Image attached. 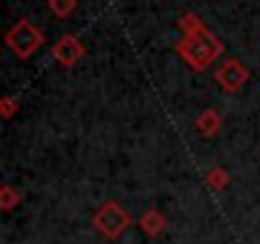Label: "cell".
Wrapping results in <instances>:
<instances>
[{
    "mask_svg": "<svg viewBox=\"0 0 260 244\" xmlns=\"http://www.w3.org/2000/svg\"><path fill=\"white\" fill-rule=\"evenodd\" d=\"M18 204H21V191H16L13 186H3V188H0V209L11 211Z\"/></svg>",
    "mask_w": 260,
    "mask_h": 244,
    "instance_id": "ba28073f",
    "label": "cell"
},
{
    "mask_svg": "<svg viewBox=\"0 0 260 244\" xmlns=\"http://www.w3.org/2000/svg\"><path fill=\"white\" fill-rule=\"evenodd\" d=\"M138 226L143 229V234H148V236H158V234H164V229H166V216H164L158 209H148V211L141 216Z\"/></svg>",
    "mask_w": 260,
    "mask_h": 244,
    "instance_id": "8992f818",
    "label": "cell"
},
{
    "mask_svg": "<svg viewBox=\"0 0 260 244\" xmlns=\"http://www.w3.org/2000/svg\"><path fill=\"white\" fill-rule=\"evenodd\" d=\"M179 28L184 31V38L176 44V54L194 71H204L224 51L222 41L204 26V21H199L197 13H184L179 18Z\"/></svg>",
    "mask_w": 260,
    "mask_h": 244,
    "instance_id": "6da1fadb",
    "label": "cell"
},
{
    "mask_svg": "<svg viewBox=\"0 0 260 244\" xmlns=\"http://www.w3.org/2000/svg\"><path fill=\"white\" fill-rule=\"evenodd\" d=\"M44 44V33L26 18H21L18 23H13L6 33V46L18 56V59H31Z\"/></svg>",
    "mask_w": 260,
    "mask_h": 244,
    "instance_id": "3957f363",
    "label": "cell"
},
{
    "mask_svg": "<svg viewBox=\"0 0 260 244\" xmlns=\"http://www.w3.org/2000/svg\"><path fill=\"white\" fill-rule=\"evenodd\" d=\"M219 128H222V117H219L217 109H204V112L199 114V119H197V130H199L202 135H207V138L217 135Z\"/></svg>",
    "mask_w": 260,
    "mask_h": 244,
    "instance_id": "52a82bcc",
    "label": "cell"
},
{
    "mask_svg": "<svg viewBox=\"0 0 260 244\" xmlns=\"http://www.w3.org/2000/svg\"><path fill=\"white\" fill-rule=\"evenodd\" d=\"M207 183H209V188L212 191H222L227 183H230V173L224 171V168H212L209 173H207Z\"/></svg>",
    "mask_w": 260,
    "mask_h": 244,
    "instance_id": "9c48e42d",
    "label": "cell"
},
{
    "mask_svg": "<svg viewBox=\"0 0 260 244\" xmlns=\"http://www.w3.org/2000/svg\"><path fill=\"white\" fill-rule=\"evenodd\" d=\"M130 224H133V219H130V214L117 204V201H105L97 211H94V216H92V226L105 236V239H120L127 229H130Z\"/></svg>",
    "mask_w": 260,
    "mask_h": 244,
    "instance_id": "7a4b0ae2",
    "label": "cell"
},
{
    "mask_svg": "<svg viewBox=\"0 0 260 244\" xmlns=\"http://www.w3.org/2000/svg\"><path fill=\"white\" fill-rule=\"evenodd\" d=\"M49 8L56 18H69L77 8V0H49Z\"/></svg>",
    "mask_w": 260,
    "mask_h": 244,
    "instance_id": "30bf717a",
    "label": "cell"
},
{
    "mask_svg": "<svg viewBox=\"0 0 260 244\" xmlns=\"http://www.w3.org/2000/svg\"><path fill=\"white\" fill-rule=\"evenodd\" d=\"M18 107H21V102H18L16 97H6L3 102H0V114H3L6 119H11V117L18 112Z\"/></svg>",
    "mask_w": 260,
    "mask_h": 244,
    "instance_id": "8fae6325",
    "label": "cell"
},
{
    "mask_svg": "<svg viewBox=\"0 0 260 244\" xmlns=\"http://www.w3.org/2000/svg\"><path fill=\"white\" fill-rule=\"evenodd\" d=\"M51 54H54V59H56L61 66L72 69L77 61H82V56H84V46H82V41H79L77 36L67 33V36H61V38L54 44Z\"/></svg>",
    "mask_w": 260,
    "mask_h": 244,
    "instance_id": "5b68a950",
    "label": "cell"
},
{
    "mask_svg": "<svg viewBox=\"0 0 260 244\" xmlns=\"http://www.w3.org/2000/svg\"><path fill=\"white\" fill-rule=\"evenodd\" d=\"M214 79H217V84H219L227 94H235V92H240V89L245 87V82L250 79V71L242 66L240 59H227V61L214 71Z\"/></svg>",
    "mask_w": 260,
    "mask_h": 244,
    "instance_id": "277c9868",
    "label": "cell"
}]
</instances>
